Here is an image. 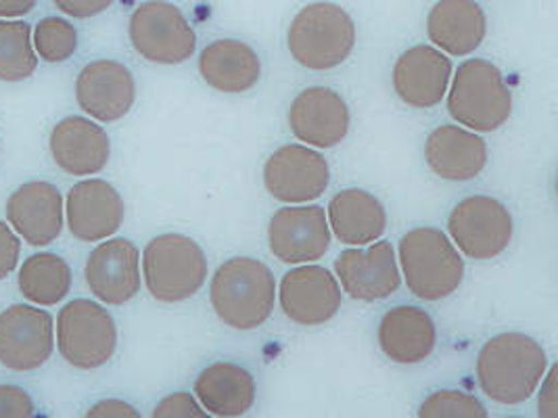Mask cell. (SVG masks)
<instances>
[{
    "instance_id": "cell-4",
    "label": "cell",
    "mask_w": 558,
    "mask_h": 418,
    "mask_svg": "<svg viewBox=\"0 0 558 418\" xmlns=\"http://www.w3.org/2000/svg\"><path fill=\"white\" fill-rule=\"evenodd\" d=\"M400 263L408 288L423 302L450 297L464 279V260L446 233L418 226L400 241Z\"/></svg>"
},
{
    "instance_id": "cell-11",
    "label": "cell",
    "mask_w": 558,
    "mask_h": 418,
    "mask_svg": "<svg viewBox=\"0 0 558 418\" xmlns=\"http://www.w3.org/2000/svg\"><path fill=\"white\" fill-rule=\"evenodd\" d=\"M54 322L47 310L17 304L0 314V365L32 372L51 360Z\"/></svg>"
},
{
    "instance_id": "cell-15",
    "label": "cell",
    "mask_w": 558,
    "mask_h": 418,
    "mask_svg": "<svg viewBox=\"0 0 558 418\" xmlns=\"http://www.w3.org/2000/svg\"><path fill=\"white\" fill-rule=\"evenodd\" d=\"M287 120L298 140L307 147L330 149L343 143L350 132V107L337 90L310 86L293 99Z\"/></svg>"
},
{
    "instance_id": "cell-2",
    "label": "cell",
    "mask_w": 558,
    "mask_h": 418,
    "mask_svg": "<svg viewBox=\"0 0 558 418\" xmlns=\"http://www.w3.org/2000/svg\"><path fill=\"white\" fill-rule=\"evenodd\" d=\"M209 299L216 316L234 331H254L275 312L277 281L264 261L230 258L211 276Z\"/></svg>"
},
{
    "instance_id": "cell-19",
    "label": "cell",
    "mask_w": 558,
    "mask_h": 418,
    "mask_svg": "<svg viewBox=\"0 0 558 418\" xmlns=\"http://www.w3.org/2000/svg\"><path fill=\"white\" fill-rule=\"evenodd\" d=\"M124 213L122 195L101 179L82 181L68 193V226L84 243H99L116 235Z\"/></svg>"
},
{
    "instance_id": "cell-21",
    "label": "cell",
    "mask_w": 558,
    "mask_h": 418,
    "mask_svg": "<svg viewBox=\"0 0 558 418\" xmlns=\"http://www.w3.org/2000/svg\"><path fill=\"white\" fill-rule=\"evenodd\" d=\"M425 159L439 179L469 183L487 165V143L477 132L444 124L427 136Z\"/></svg>"
},
{
    "instance_id": "cell-10",
    "label": "cell",
    "mask_w": 558,
    "mask_h": 418,
    "mask_svg": "<svg viewBox=\"0 0 558 418\" xmlns=\"http://www.w3.org/2000/svg\"><path fill=\"white\" fill-rule=\"evenodd\" d=\"M329 161L307 145H284L264 165L266 190L280 204H310L329 188Z\"/></svg>"
},
{
    "instance_id": "cell-9",
    "label": "cell",
    "mask_w": 558,
    "mask_h": 418,
    "mask_svg": "<svg viewBox=\"0 0 558 418\" xmlns=\"http://www.w3.org/2000/svg\"><path fill=\"white\" fill-rule=\"evenodd\" d=\"M448 231L466 258L494 260L507 251L514 235V222L502 201L489 195H473L454 206L448 218Z\"/></svg>"
},
{
    "instance_id": "cell-12",
    "label": "cell",
    "mask_w": 558,
    "mask_h": 418,
    "mask_svg": "<svg viewBox=\"0 0 558 418\" xmlns=\"http://www.w3.org/2000/svg\"><path fill=\"white\" fill-rule=\"evenodd\" d=\"M335 272L343 293L366 304L391 297L402 285L393 245L387 241H375L364 249H345L335 261Z\"/></svg>"
},
{
    "instance_id": "cell-14",
    "label": "cell",
    "mask_w": 558,
    "mask_h": 418,
    "mask_svg": "<svg viewBox=\"0 0 558 418\" xmlns=\"http://www.w3.org/2000/svg\"><path fill=\"white\" fill-rule=\"evenodd\" d=\"M270 251L282 263L320 260L330 247L327 211L320 206H289L272 216L268 226Z\"/></svg>"
},
{
    "instance_id": "cell-38",
    "label": "cell",
    "mask_w": 558,
    "mask_h": 418,
    "mask_svg": "<svg viewBox=\"0 0 558 418\" xmlns=\"http://www.w3.org/2000/svg\"><path fill=\"white\" fill-rule=\"evenodd\" d=\"M38 0H0V20H17L27 15Z\"/></svg>"
},
{
    "instance_id": "cell-7",
    "label": "cell",
    "mask_w": 558,
    "mask_h": 418,
    "mask_svg": "<svg viewBox=\"0 0 558 418\" xmlns=\"http://www.w3.org/2000/svg\"><path fill=\"white\" fill-rule=\"evenodd\" d=\"M57 345L80 370L101 368L118 349L116 320L97 302L74 299L57 316Z\"/></svg>"
},
{
    "instance_id": "cell-24",
    "label": "cell",
    "mask_w": 558,
    "mask_h": 418,
    "mask_svg": "<svg viewBox=\"0 0 558 418\" xmlns=\"http://www.w3.org/2000/svg\"><path fill=\"white\" fill-rule=\"evenodd\" d=\"M427 36L439 51L466 57L487 36V17L477 0H437L427 15Z\"/></svg>"
},
{
    "instance_id": "cell-13",
    "label": "cell",
    "mask_w": 558,
    "mask_h": 418,
    "mask_svg": "<svg viewBox=\"0 0 558 418\" xmlns=\"http://www.w3.org/2000/svg\"><path fill=\"white\" fill-rule=\"evenodd\" d=\"M284 316L302 327H320L332 320L343 304L337 276L323 266H300L289 270L279 288Z\"/></svg>"
},
{
    "instance_id": "cell-1",
    "label": "cell",
    "mask_w": 558,
    "mask_h": 418,
    "mask_svg": "<svg viewBox=\"0 0 558 418\" xmlns=\"http://www.w3.org/2000/svg\"><path fill=\"white\" fill-rule=\"evenodd\" d=\"M548 368L546 349L525 333H500L477 358L483 393L505 406L523 404L537 392Z\"/></svg>"
},
{
    "instance_id": "cell-36",
    "label": "cell",
    "mask_w": 558,
    "mask_h": 418,
    "mask_svg": "<svg viewBox=\"0 0 558 418\" xmlns=\"http://www.w3.org/2000/svg\"><path fill=\"white\" fill-rule=\"evenodd\" d=\"M542 393H539V417L555 418L557 417V366L550 368L548 374H544L542 379Z\"/></svg>"
},
{
    "instance_id": "cell-16",
    "label": "cell",
    "mask_w": 558,
    "mask_h": 418,
    "mask_svg": "<svg viewBox=\"0 0 558 418\" xmlns=\"http://www.w3.org/2000/svg\"><path fill=\"white\" fill-rule=\"evenodd\" d=\"M77 104L102 124L122 120L136 101V82L124 63L97 59L76 79Z\"/></svg>"
},
{
    "instance_id": "cell-32",
    "label": "cell",
    "mask_w": 558,
    "mask_h": 418,
    "mask_svg": "<svg viewBox=\"0 0 558 418\" xmlns=\"http://www.w3.org/2000/svg\"><path fill=\"white\" fill-rule=\"evenodd\" d=\"M153 417L155 418H205L207 413L204 410V406L186 392L172 393L168 397H163L155 410H153Z\"/></svg>"
},
{
    "instance_id": "cell-17",
    "label": "cell",
    "mask_w": 558,
    "mask_h": 418,
    "mask_svg": "<svg viewBox=\"0 0 558 418\" xmlns=\"http://www.w3.org/2000/svg\"><path fill=\"white\" fill-rule=\"evenodd\" d=\"M86 285L107 306H124L141 291V254L128 238H109L86 261Z\"/></svg>"
},
{
    "instance_id": "cell-22",
    "label": "cell",
    "mask_w": 558,
    "mask_h": 418,
    "mask_svg": "<svg viewBox=\"0 0 558 418\" xmlns=\"http://www.w3.org/2000/svg\"><path fill=\"white\" fill-rule=\"evenodd\" d=\"M51 156L63 172L72 176H93L107 165L111 143L99 124L72 115L52 128Z\"/></svg>"
},
{
    "instance_id": "cell-6",
    "label": "cell",
    "mask_w": 558,
    "mask_h": 418,
    "mask_svg": "<svg viewBox=\"0 0 558 418\" xmlns=\"http://www.w3.org/2000/svg\"><path fill=\"white\" fill-rule=\"evenodd\" d=\"M143 276L153 297L161 304H180L195 297L207 281V258L191 236L159 235L143 254Z\"/></svg>"
},
{
    "instance_id": "cell-27",
    "label": "cell",
    "mask_w": 558,
    "mask_h": 418,
    "mask_svg": "<svg viewBox=\"0 0 558 418\" xmlns=\"http://www.w3.org/2000/svg\"><path fill=\"white\" fill-rule=\"evenodd\" d=\"M330 231L352 247L379 241L387 231V211L381 201L362 188H345L330 199L327 209Z\"/></svg>"
},
{
    "instance_id": "cell-28",
    "label": "cell",
    "mask_w": 558,
    "mask_h": 418,
    "mask_svg": "<svg viewBox=\"0 0 558 418\" xmlns=\"http://www.w3.org/2000/svg\"><path fill=\"white\" fill-rule=\"evenodd\" d=\"M20 291L36 306H54L72 288V268L57 254H38L24 261L20 270Z\"/></svg>"
},
{
    "instance_id": "cell-25",
    "label": "cell",
    "mask_w": 558,
    "mask_h": 418,
    "mask_svg": "<svg viewBox=\"0 0 558 418\" xmlns=\"http://www.w3.org/2000/svg\"><path fill=\"white\" fill-rule=\"evenodd\" d=\"M199 74L214 90L241 95L252 90L262 78V59L247 42L222 38L202 51Z\"/></svg>"
},
{
    "instance_id": "cell-23",
    "label": "cell",
    "mask_w": 558,
    "mask_h": 418,
    "mask_svg": "<svg viewBox=\"0 0 558 418\" xmlns=\"http://www.w3.org/2000/svg\"><path fill=\"white\" fill-rule=\"evenodd\" d=\"M377 337L387 360L396 365H421L437 345V329L432 314L416 306H396L383 314Z\"/></svg>"
},
{
    "instance_id": "cell-29",
    "label": "cell",
    "mask_w": 558,
    "mask_h": 418,
    "mask_svg": "<svg viewBox=\"0 0 558 418\" xmlns=\"http://www.w3.org/2000/svg\"><path fill=\"white\" fill-rule=\"evenodd\" d=\"M38 54L32 42V26L26 22L0 20V79L24 82L34 76Z\"/></svg>"
},
{
    "instance_id": "cell-26",
    "label": "cell",
    "mask_w": 558,
    "mask_h": 418,
    "mask_svg": "<svg viewBox=\"0 0 558 418\" xmlns=\"http://www.w3.org/2000/svg\"><path fill=\"white\" fill-rule=\"evenodd\" d=\"M195 395L207 415L243 417L255 404L254 374L234 362H214L205 366L195 381Z\"/></svg>"
},
{
    "instance_id": "cell-20",
    "label": "cell",
    "mask_w": 558,
    "mask_h": 418,
    "mask_svg": "<svg viewBox=\"0 0 558 418\" xmlns=\"http://www.w3.org/2000/svg\"><path fill=\"white\" fill-rule=\"evenodd\" d=\"M7 218L32 247L51 245L63 231V197L47 181L22 184L7 201Z\"/></svg>"
},
{
    "instance_id": "cell-31",
    "label": "cell",
    "mask_w": 558,
    "mask_h": 418,
    "mask_svg": "<svg viewBox=\"0 0 558 418\" xmlns=\"http://www.w3.org/2000/svg\"><path fill=\"white\" fill-rule=\"evenodd\" d=\"M418 417L423 418H485L487 410L471 393L458 390L435 392L421 404Z\"/></svg>"
},
{
    "instance_id": "cell-34",
    "label": "cell",
    "mask_w": 558,
    "mask_h": 418,
    "mask_svg": "<svg viewBox=\"0 0 558 418\" xmlns=\"http://www.w3.org/2000/svg\"><path fill=\"white\" fill-rule=\"evenodd\" d=\"M20 254H22L20 238L11 231V226L0 222V281L7 279L17 268Z\"/></svg>"
},
{
    "instance_id": "cell-18",
    "label": "cell",
    "mask_w": 558,
    "mask_h": 418,
    "mask_svg": "<svg viewBox=\"0 0 558 418\" xmlns=\"http://www.w3.org/2000/svg\"><path fill=\"white\" fill-rule=\"evenodd\" d=\"M452 78V61L444 51L416 45L400 54L393 65V90L402 103L414 109H433L441 103Z\"/></svg>"
},
{
    "instance_id": "cell-35",
    "label": "cell",
    "mask_w": 558,
    "mask_h": 418,
    "mask_svg": "<svg viewBox=\"0 0 558 418\" xmlns=\"http://www.w3.org/2000/svg\"><path fill=\"white\" fill-rule=\"evenodd\" d=\"M54 7L76 20H88L95 17L102 11H107L116 0H52Z\"/></svg>"
},
{
    "instance_id": "cell-5",
    "label": "cell",
    "mask_w": 558,
    "mask_h": 418,
    "mask_svg": "<svg viewBox=\"0 0 558 418\" xmlns=\"http://www.w3.org/2000/svg\"><path fill=\"white\" fill-rule=\"evenodd\" d=\"M448 95V111L460 126L473 132L502 128L512 115V93L500 67L485 59L458 65Z\"/></svg>"
},
{
    "instance_id": "cell-8",
    "label": "cell",
    "mask_w": 558,
    "mask_h": 418,
    "mask_svg": "<svg viewBox=\"0 0 558 418\" xmlns=\"http://www.w3.org/2000/svg\"><path fill=\"white\" fill-rule=\"evenodd\" d=\"M130 42L143 59L180 65L197 51V34L177 4L147 0L130 17Z\"/></svg>"
},
{
    "instance_id": "cell-30",
    "label": "cell",
    "mask_w": 558,
    "mask_h": 418,
    "mask_svg": "<svg viewBox=\"0 0 558 418\" xmlns=\"http://www.w3.org/2000/svg\"><path fill=\"white\" fill-rule=\"evenodd\" d=\"M77 49V32L68 20L45 17L34 29V51L47 63H63Z\"/></svg>"
},
{
    "instance_id": "cell-37",
    "label": "cell",
    "mask_w": 558,
    "mask_h": 418,
    "mask_svg": "<svg viewBox=\"0 0 558 418\" xmlns=\"http://www.w3.org/2000/svg\"><path fill=\"white\" fill-rule=\"evenodd\" d=\"M88 418H107V417H120V418H136L138 413L134 406H130L122 399H102L99 404H95L88 413Z\"/></svg>"
},
{
    "instance_id": "cell-3",
    "label": "cell",
    "mask_w": 558,
    "mask_h": 418,
    "mask_svg": "<svg viewBox=\"0 0 558 418\" xmlns=\"http://www.w3.org/2000/svg\"><path fill=\"white\" fill-rule=\"evenodd\" d=\"M357 32L352 15L335 2H312L291 22L287 49L312 72H329L343 65L354 52Z\"/></svg>"
},
{
    "instance_id": "cell-33",
    "label": "cell",
    "mask_w": 558,
    "mask_h": 418,
    "mask_svg": "<svg viewBox=\"0 0 558 418\" xmlns=\"http://www.w3.org/2000/svg\"><path fill=\"white\" fill-rule=\"evenodd\" d=\"M36 415V406L29 393L15 385H0V418H29Z\"/></svg>"
}]
</instances>
